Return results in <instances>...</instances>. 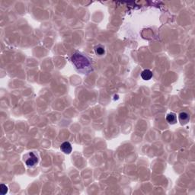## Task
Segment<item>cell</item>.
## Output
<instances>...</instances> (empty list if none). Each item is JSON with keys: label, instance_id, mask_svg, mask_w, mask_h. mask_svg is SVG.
Returning a JSON list of instances; mask_svg holds the SVG:
<instances>
[{"label": "cell", "instance_id": "3", "mask_svg": "<svg viewBox=\"0 0 195 195\" xmlns=\"http://www.w3.org/2000/svg\"><path fill=\"white\" fill-rule=\"evenodd\" d=\"M60 150H62L63 153H64L65 154H70L73 150V147L69 142H64L60 146Z\"/></svg>", "mask_w": 195, "mask_h": 195}, {"label": "cell", "instance_id": "2", "mask_svg": "<svg viewBox=\"0 0 195 195\" xmlns=\"http://www.w3.org/2000/svg\"><path fill=\"white\" fill-rule=\"evenodd\" d=\"M23 161L28 167H34L39 162L38 154L35 152H30L26 153L23 156Z\"/></svg>", "mask_w": 195, "mask_h": 195}, {"label": "cell", "instance_id": "5", "mask_svg": "<svg viewBox=\"0 0 195 195\" xmlns=\"http://www.w3.org/2000/svg\"><path fill=\"white\" fill-rule=\"evenodd\" d=\"M141 77L143 80H150L153 77V72L150 69H145L141 73Z\"/></svg>", "mask_w": 195, "mask_h": 195}, {"label": "cell", "instance_id": "8", "mask_svg": "<svg viewBox=\"0 0 195 195\" xmlns=\"http://www.w3.org/2000/svg\"><path fill=\"white\" fill-rule=\"evenodd\" d=\"M0 192L2 194H6L8 192V188L6 185H5L4 184H1V189H0Z\"/></svg>", "mask_w": 195, "mask_h": 195}, {"label": "cell", "instance_id": "6", "mask_svg": "<svg viewBox=\"0 0 195 195\" xmlns=\"http://www.w3.org/2000/svg\"><path fill=\"white\" fill-rule=\"evenodd\" d=\"M166 120L168 121V124H175L177 122V116L175 113H169L166 116Z\"/></svg>", "mask_w": 195, "mask_h": 195}, {"label": "cell", "instance_id": "1", "mask_svg": "<svg viewBox=\"0 0 195 195\" xmlns=\"http://www.w3.org/2000/svg\"><path fill=\"white\" fill-rule=\"evenodd\" d=\"M71 61L76 69L78 72L86 73H89L91 70V61L86 56L83 55L81 53H75L72 56Z\"/></svg>", "mask_w": 195, "mask_h": 195}, {"label": "cell", "instance_id": "7", "mask_svg": "<svg viewBox=\"0 0 195 195\" xmlns=\"http://www.w3.org/2000/svg\"><path fill=\"white\" fill-rule=\"evenodd\" d=\"M95 52L98 56H103V55L105 53V49H104V47H103V46L101 45V44L96 46L95 48Z\"/></svg>", "mask_w": 195, "mask_h": 195}, {"label": "cell", "instance_id": "4", "mask_svg": "<svg viewBox=\"0 0 195 195\" xmlns=\"http://www.w3.org/2000/svg\"><path fill=\"white\" fill-rule=\"evenodd\" d=\"M178 119L181 124V125H184V124H187L189 122L190 116L186 112H181V113L179 114Z\"/></svg>", "mask_w": 195, "mask_h": 195}]
</instances>
